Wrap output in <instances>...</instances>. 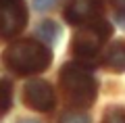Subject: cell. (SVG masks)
<instances>
[{
  "label": "cell",
  "instance_id": "2",
  "mask_svg": "<svg viewBox=\"0 0 125 123\" xmlns=\"http://www.w3.org/2000/svg\"><path fill=\"white\" fill-rule=\"evenodd\" d=\"M61 86L75 109H88L94 104L98 94V81L85 63H65L61 69Z\"/></svg>",
  "mask_w": 125,
  "mask_h": 123
},
{
  "label": "cell",
  "instance_id": "6",
  "mask_svg": "<svg viewBox=\"0 0 125 123\" xmlns=\"http://www.w3.org/2000/svg\"><path fill=\"white\" fill-rule=\"evenodd\" d=\"M98 17H102V0H71L65 11V19L77 27Z\"/></svg>",
  "mask_w": 125,
  "mask_h": 123
},
{
  "label": "cell",
  "instance_id": "13",
  "mask_svg": "<svg viewBox=\"0 0 125 123\" xmlns=\"http://www.w3.org/2000/svg\"><path fill=\"white\" fill-rule=\"evenodd\" d=\"M113 4L117 6V11H119V13H123V6H125V0H113Z\"/></svg>",
  "mask_w": 125,
  "mask_h": 123
},
{
  "label": "cell",
  "instance_id": "10",
  "mask_svg": "<svg viewBox=\"0 0 125 123\" xmlns=\"http://www.w3.org/2000/svg\"><path fill=\"white\" fill-rule=\"evenodd\" d=\"M58 123H92V119H90L88 113H83V111H67V113H62L61 119H58Z\"/></svg>",
  "mask_w": 125,
  "mask_h": 123
},
{
  "label": "cell",
  "instance_id": "5",
  "mask_svg": "<svg viewBox=\"0 0 125 123\" xmlns=\"http://www.w3.org/2000/svg\"><path fill=\"white\" fill-rule=\"evenodd\" d=\"M23 102L31 111L50 113L54 109V104H56V96H54V90L48 81H44V79H31L23 88Z\"/></svg>",
  "mask_w": 125,
  "mask_h": 123
},
{
  "label": "cell",
  "instance_id": "4",
  "mask_svg": "<svg viewBox=\"0 0 125 123\" xmlns=\"http://www.w3.org/2000/svg\"><path fill=\"white\" fill-rule=\"evenodd\" d=\"M27 25V9L23 0H0V38L19 35Z\"/></svg>",
  "mask_w": 125,
  "mask_h": 123
},
{
  "label": "cell",
  "instance_id": "12",
  "mask_svg": "<svg viewBox=\"0 0 125 123\" xmlns=\"http://www.w3.org/2000/svg\"><path fill=\"white\" fill-rule=\"evenodd\" d=\"M58 0H33V9L36 11H50L56 6Z\"/></svg>",
  "mask_w": 125,
  "mask_h": 123
},
{
  "label": "cell",
  "instance_id": "1",
  "mask_svg": "<svg viewBox=\"0 0 125 123\" xmlns=\"http://www.w3.org/2000/svg\"><path fill=\"white\" fill-rule=\"evenodd\" d=\"M2 63L17 75H33L50 67L52 52L38 40H17L2 52Z\"/></svg>",
  "mask_w": 125,
  "mask_h": 123
},
{
  "label": "cell",
  "instance_id": "8",
  "mask_svg": "<svg viewBox=\"0 0 125 123\" xmlns=\"http://www.w3.org/2000/svg\"><path fill=\"white\" fill-rule=\"evenodd\" d=\"M38 35H40L42 44H46L50 48V46H54L58 42V38H61V27L54 21H44V23L38 25Z\"/></svg>",
  "mask_w": 125,
  "mask_h": 123
},
{
  "label": "cell",
  "instance_id": "7",
  "mask_svg": "<svg viewBox=\"0 0 125 123\" xmlns=\"http://www.w3.org/2000/svg\"><path fill=\"white\" fill-rule=\"evenodd\" d=\"M104 65L115 73H121L125 69V46L121 40H117V42H113L108 46L106 56H104Z\"/></svg>",
  "mask_w": 125,
  "mask_h": 123
},
{
  "label": "cell",
  "instance_id": "14",
  "mask_svg": "<svg viewBox=\"0 0 125 123\" xmlns=\"http://www.w3.org/2000/svg\"><path fill=\"white\" fill-rule=\"evenodd\" d=\"M19 123H42V121H36V119H21Z\"/></svg>",
  "mask_w": 125,
  "mask_h": 123
},
{
  "label": "cell",
  "instance_id": "9",
  "mask_svg": "<svg viewBox=\"0 0 125 123\" xmlns=\"http://www.w3.org/2000/svg\"><path fill=\"white\" fill-rule=\"evenodd\" d=\"M13 106V86L9 79H0V115H4Z\"/></svg>",
  "mask_w": 125,
  "mask_h": 123
},
{
  "label": "cell",
  "instance_id": "11",
  "mask_svg": "<svg viewBox=\"0 0 125 123\" xmlns=\"http://www.w3.org/2000/svg\"><path fill=\"white\" fill-rule=\"evenodd\" d=\"M104 123H125V111L121 106H111L104 113Z\"/></svg>",
  "mask_w": 125,
  "mask_h": 123
},
{
  "label": "cell",
  "instance_id": "3",
  "mask_svg": "<svg viewBox=\"0 0 125 123\" xmlns=\"http://www.w3.org/2000/svg\"><path fill=\"white\" fill-rule=\"evenodd\" d=\"M111 34H113L111 23L102 17L79 25V29L73 35V42H71L73 54L79 58V63H92L98 56V52L102 50L104 42L108 40Z\"/></svg>",
  "mask_w": 125,
  "mask_h": 123
}]
</instances>
